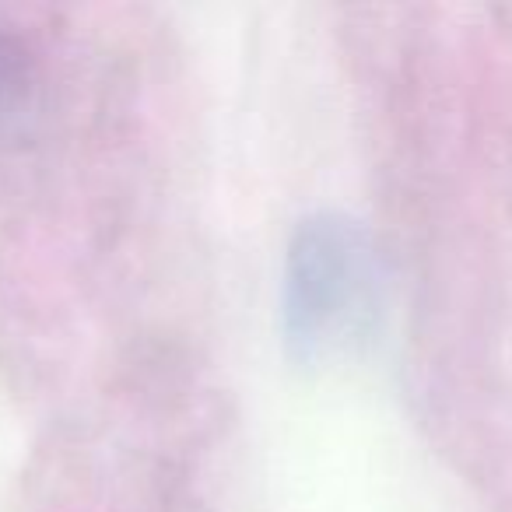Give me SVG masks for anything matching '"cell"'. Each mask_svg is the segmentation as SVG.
Masks as SVG:
<instances>
[{
	"instance_id": "1",
	"label": "cell",
	"mask_w": 512,
	"mask_h": 512,
	"mask_svg": "<svg viewBox=\"0 0 512 512\" xmlns=\"http://www.w3.org/2000/svg\"><path fill=\"white\" fill-rule=\"evenodd\" d=\"M376 260L341 214H309L292 232L281 278V337L295 362L316 365L355 337L372 306Z\"/></svg>"
},
{
	"instance_id": "2",
	"label": "cell",
	"mask_w": 512,
	"mask_h": 512,
	"mask_svg": "<svg viewBox=\"0 0 512 512\" xmlns=\"http://www.w3.org/2000/svg\"><path fill=\"white\" fill-rule=\"evenodd\" d=\"M29 95V53L11 32L0 29V123L22 109Z\"/></svg>"
}]
</instances>
